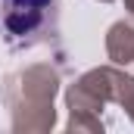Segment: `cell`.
<instances>
[{
  "label": "cell",
  "instance_id": "obj_1",
  "mask_svg": "<svg viewBox=\"0 0 134 134\" xmlns=\"http://www.w3.org/2000/svg\"><path fill=\"white\" fill-rule=\"evenodd\" d=\"M0 19L13 47H31L56 34V0H3Z\"/></svg>",
  "mask_w": 134,
  "mask_h": 134
}]
</instances>
